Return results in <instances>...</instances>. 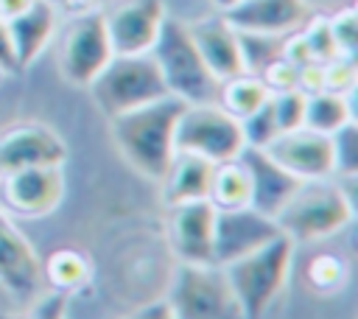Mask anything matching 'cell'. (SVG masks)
I'll return each instance as SVG.
<instances>
[{"mask_svg": "<svg viewBox=\"0 0 358 319\" xmlns=\"http://www.w3.org/2000/svg\"><path fill=\"white\" fill-rule=\"evenodd\" d=\"M241 162L246 165L249 173V207H255L268 218H277V213L302 185V179H296L282 165H277L263 148H243Z\"/></svg>", "mask_w": 358, "mask_h": 319, "instance_id": "17", "label": "cell"}, {"mask_svg": "<svg viewBox=\"0 0 358 319\" xmlns=\"http://www.w3.org/2000/svg\"><path fill=\"white\" fill-rule=\"evenodd\" d=\"M213 162L196 154L176 151L171 168L162 176V193L171 207L185 204V201H201L210 196V182H213Z\"/></svg>", "mask_w": 358, "mask_h": 319, "instance_id": "20", "label": "cell"}, {"mask_svg": "<svg viewBox=\"0 0 358 319\" xmlns=\"http://www.w3.org/2000/svg\"><path fill=\"white\" fill-rule=\"evenodd\" d=\"M112 45L106 36V25H103V11H90L81 14L78 20H73V25L67 28L64 39H62V50H59V70L62 78L70 81L73 87H90L92 78L109 64L112 59Z\"/></svg>", "mask_w": 358, "mask_h": 319, "instance_id": "8", "label": "cell"}, {"mask_svg": "<svg viewBox=\"0 0 358 319\" xmlns=\"http://www.w3.org/2000/svg\"><path fill=\"white\" fill-rule=\"evenodd\" d=\"M263 151L302 182L336 176L333 137L330 134H319L313 129L299 126L294 132H280Z\"/></svg>", "mask_w": 358, "mask_h": 319, "instance_id": "11", "label": "cell"}, {"mask_svg": "<svg viewBox=\"0 0 358 319\" xmlns=\"http://www.w3.org/2000/svg\"><path fill=\"white\" fill-rule=\"evenodd\" d=\"M67 157H70L67 143L50 126L22 123L0 134V176L22 171V168L64 165Z\"/></svg>", "mask_w": 358, "mask_h": 319, "instance_id": "13", "label": "cell"}, {"mask_svg": "<svg viewBox=\"0 0 358 319\" xmlns=\"http://www.w3.org/2000/svg\"><path fill=\"white\" fill-rule=\"evenodd\" d=\"M296 87L305 95L324 90V64L322 62H308V64L296 67Z\"/></svg>", "mask_w": 358, "mask_h": 319, "instance_id": "34", "label": "cell"}, {"mask_svg": "<svg viewBox=\"0 0 358 319\" xmlns=\"http://www.w3.org/2000/svg\"><path fill=\"white\" fill-rule=\"evenodd\" d=\"M187 31H190V36H193V42H196V48H199L207 70L218 81H227V78L243 73L238 31L227 22L224 14L193 20V22H187Z\"/></svg>", "mask_w": 358, "mask_h": 319, "instance_id": "18", "label": "cell"}, {"mask_svg": "<svg viewBox=\"0 0 358 319\" xmlns=\"http://www.w3.org/2000/svg\"><path fill=\"white\" fill-rule=\"evenodd\" d=\"M6 25L17 56V67L25 70L42 56L45 45L50 42L56 31V8L50 0H34L22 14L6 20Z\"/></svg>", "mask_w": 358, "mask_h": 319, "instance_id": "19", "label": "cell"}, {"mask_svg": "<svg viewBox=\"0 0 358 319\" xmlns=\"http://www.w3.org/2000/svg\"><path fill=\"white\" fill-rule=\"evenodd\" d=\"M327 22H330L338 56L355 59V45H358V14H355V8L352 6L338 8L333 17H327Z\"/></svg>", "mask_w": 358, "mask_h": 319, "instance_id": "30", "label": "cell"}, {"mask_svg": "<svg viewBox=\"0 0 358 319\" xmlns=\"http://www.w3.org/2000/svg\"><path fill=\"white\" fill-rule=\"evenodd\" d=\"M268 98H271V90L266 87V81L260 76H252V73H238V76L221 81V90H218V104L238 120H243L246 115L260 109Z\"/></svg>", "mask_w": 358, "mask_h": 319, "instance_id": "22", "label": "cell"}, {"mask_svg": "<svg viewBox=\"0 0 358 319\" xmlns=\"http://www.w3.org/2000/svg\"><path fill=\"white\" fill-rule=\"evenodd\" d=\"M165 17H168L165 0H117L103 14L112 53L115 56L151 53Z\"/></svg>", "mask_w": 358, "mask_h": 319, "instance_id": "9", "label": "cell"}, {"mask_svg": "<svg viewBox=\"0 0 358 319\" xmlns=\"http://www.w3.org/2000/svg\"><path fill=\"white\" fill-rule=\"evenodd\" d=\"M176 151L196 154L210 160L213 165L238 160L246 148L241 120L229 115L218 101L215 104H185L176 134Z\"/></svg>", "mask_w": 358, "mask_h": 319, "instance_id": "6", "label": "cell"}, {"mask_svg": "<svg viewBox=\"0 0 358 319\" xmlns=\"http://www.w3.org/2000/svg\"><path fill=\"white\" fill-rule=\"evenodd\" d=\"M151 56L162 73L168 95L185 104H215L221 81L207 70L187 22L165 17L162 31L151 48Z\"/></svg>", "mask_w": 358, "mask_h": 319, "instance_id": "4", "label": "cell"}, {"mask_svg": "<svg viewBox=\"0 0 358 319\" xmlns=\"http://www.w3.org/2000/svg\"><path fill=\"white\" fill-rule=\"evenodd\" d=\"M305 42H308V50L313 56V62H333L338 56V48H336V39H333V31H330V22L327 17L322 14H310L308 22L299 28Z\"/></svg>", "mask_w": 358, "mask_h": 319, "instance_id": "28", "label": "cell"}, {"mask_svg": "<svg viewBox=\"0 0 358 319\" xmlns=\"http://www.w3.org/2000/svg\"><path fill=\"white\" fill-rule=\"evenodd\" d=\"M0 73H6V76L20 73L17 56H14V48H11V36H8V25H6L3 17H0Z\"/></svg>", "mask_w": 358, "mask_h": 319, "instance_id": "36", "label": "cell"}, {"mask_svg": "<svg viewBox=\"0 0 358 319\" xmlns=\"http://www.w3.org/2000/svg\"><path fill=\"white\" fill-rule=\"evenodd\" d=\"M34 0H0V17L3 20H11L17 14H22Z\"/></svg>", "mask_w": 358, "mask_h": 319, "instance_id": "38", "label": "cell"}, {"mask_svg": "<svg viewBox=\"0 0 358 319\" xmlns=\"http://www.w3.org/2000/svg\"><path fill=\"white\" fill-rule=\"evenodd\" d=\"M282 39H285V36H268V34L238 31V45H241L243 73L260 76L274 59L282 56Z\"/></svg>", "mask_w": 358, "mask_h": 319, "instance_id": "25", "label": "cell"}, {"mask_svg": "<svg viewBox=\"0 0 358 319\" xmlns=\"http://www.w3.org/2000/svg\"><path fill=\"white\" fill-rule=\"evenodd\" d=\"M168 235L179 263H213V235H215L213 201L201 199L171 207Z\"/></svg>", "mask_w": 358, "mask_h": 319, "instance_id": "14", "label": "cell"}, {"mask_svg": "<svg viewBox=\"0 0 358 319\" xmlns=\"http://www.w3.org/2000/svg\"><path fill=\"white\" fill-rule=\"evenodd\" d=\"M215 210H235V207H249V173L246 165L238 160L218 162L213 168V182H210V196Z\"/></svg>", "mask_w": 358, "mask_h": 319, "instance_id": "23", "label": "cell"}, {"mask_svg": "<svg viewBox=\"0 0 358 319\" xmlns=\"http://www.w3.org/2000/svg\"><path fill=\"white\" fill-rule=\"evenodd\" d=\"M305 101H308V95L299 87L271 92V106H274L280 132H294L305 123Z\"/></svg>", "mask_w": 358, "mask_h": 319, "instance_id": "29", "label": "cell"}, {"mask_svg": "<svg viewBox=\"0 0 358 319\" xmlns=\"http://www.w3.org/2000/svg\"><path fill=\"white\" fill-rule=\"evenodd\" d=\"M129 319H173V311H171L168 299H159V302H148L145 308L134 311Z\"/></svg>", "mask_w": 358, "mask_h": 319, "instance_id": "37", "label": "cell"}, {"mask_svg": "<svg viewBox=\"0 0 358 319\" xmlns=\"http://www.w3.org/2000/svg\"><path fill=\"white\" fill-rule=\"evenodd\" d=\"M28 319H67V294L53 291L48 299H42Z\"/></svg>", "mask_w": 358, "mask_h": 319, "instance_id": "35", "label": "cell"}, {"mask_svg": "<svg viewBox=\"0 0 358 319\" xmlns=\"http://www.w3.org/2000/svg\"><path fill=\"white\" fill-rule=\"evenodd\" d=\"M324 90L341 95L355 92V59L336 56L333 62H324Z\"/></svg>", "mask_w": 358, "mask_h": 319, "instance_id": "31", "label": "cell"}, {"mask_svg": "<svg viewBox=\"0 0 358 319\" xmlns=\"http://www.w3.org/2000/svg\"><path fill=\"white\" fill-rule=\"evenodd\" d=\"M352 199L336 176L302 182L277 213V227L294 243L322 241L341 232L352 221Z\"/></svg>", "mask_w": 358, "mask_h": 319, "instance_id": "2", "label": "cell"}, {"mask_svg": "<svg viewBox=\"0 0 358 319\" xmlns=\"http://www.w3.org/2000/svg\"><path fill=\"white\" fill-rule=\"evenodd\" d=\"M221 14L235 31L285 36L299 31L313 14V8L308 0H238Z\"/></svg>", "mask_w": 358, "mask_h": 319, "instance_id": "15", "label": "cell"}, {"mask_svg": "<svg viewBox=\"0 0 358 319\" xmlns=\"http://www.w3.org/2000/svg\"><path fill=\"white\" fill-rule=\"evenodd\" d=\"M260 78L266 81V87L271 90V92H282V90H291V87H296V67L288 62V59H274L263 73H260Z\"/></svg>", "mask_w": 358, "mask_h": 319, "instance_id": "33", "label": "cell"}, {"mask_svg": "<svg viewBox=\"0 0 358 319\" xmlns=\"http://www.w3.org/2000/svg\"><path fill=\"white\" fill-rule=\"evenodd\" d=\"M168 305L173 319H243L241 302L215 263H182Z\"/></svg>", "mask_w": 358, "mask_h": 319, "instance_id": "7", "label": "cell"}, {"mask_svg": "<svg viewBox=\"0 0 358 319\" xmlns=\"http://www.w3.org/2000/svg\"><path fill=\"white\" fill-rule=\"evenodd\" d=\"M294 246L296 243L288 235H277L260 249L221 266L241 302L243 319H263L268 305L280 297V291L291 277Z\"/></svg>", "mask_w": 358, "mask_h": 319, "instance_id": "3", "label": "cell"}, {"mask_svg": "<svg viewBox=\"0 0 358 319\" xmlns=\"http://www.w3.org/2000/svg\"><path fill=\"white\" fill-rule=\"evenodd\" d=\"M350 120H355L352 92L341 95V92L319 90V92L308 95V101H305V123H302L305 129H313L319 134H336Z\"/></svg>", "mask_w": 358, "mask_h": 319, "instance_id": "21", "label": "cell"}, {"mask_svg": "<svg viewBox=\"0 0 358 319\" xmlns=\"http://www.w3.org/2000/svg\"><path fill=\"white\" fill-rule=\"evenodd\" d=\"M182 109H185V101L165 95L140 109L109 118L112 137H115L120 154L145 179L162 182L165 171L171 168V162L176 157L173 134H176Z\"/></svg>", "mask_w": 358, "mask_h": 319, "instance_id": "1", "label": "cell"}, {"mask_svg": "<svg viewBox=\"0 0 358 319\" xmlns=\"http://www.w3.org/2000/svg\"><path fill=\"white\" fill-rule=\"evenodd\" d=\"M42 283L45 274L36 249L0 207V285H6L17 297H31Z\"/></svg>", "mask_w": 358, "mask_h": 319, "instance_id": "16", "label": "cell"}, {"mask_svg": "<svg viewBox=\"0 0 358 319\" xmlns=\"http://www.w3.org/2000/svg\"><path fill=\"white\" fill-rule=\"evenodd\" d=\"M42 274H45V283L53 291L70 294V291L84 288L90 283L92 266H90V260L81 252H76V249H59V252H53L48 257V263H42Z\"/></svg>", "mask_w": 358, "mask_h": 319, "instance_id": "24", "label": "cell"}, {"mask_svg": "<svg viewBox=\"0 0 358 319\" xmlns=\"http://www.w3.org/2000/svg\"><path fill=\"white\" fill-rule=\"evenodd\" d=\"M333 137V160H336V176L338 179H355L358 171V126L355 120H350L347 126H341Z\"/></svg>", "mask_w": 358, "mask_h": 319, "instance_id": "27", "label": "cell"}, {"mask_svg": "<svg viewBox=\"0 0 358 319\" xmlns=\"http://www.w3.org/2000/svg\"><path fill=\"white\" fill-rule=\"evenodd\" d=\"M280 232L277 221L257 213L255 207L215 210V235H213V263L227 266L263 243L274 241Z\"/></svg>", "mask_w": 358, "mask_h": 319, "instance_id": "12", "label": "cell"}, {"mask_svg": "<svg viewBox=\"0 0 358 319\" xmlns=\"http://www.w3.org/2000/svg\"><path fill=\"white\" fill-rule=\"evenodd\" d=\"M241 129H243V140H246V148H266L277 134H280V126H277V115H274V106H271V98L255 109L252 115H246L241 120Z\"/></svg>", "mask_w": 358, "mask_h": 319, "instance_id": "26", "label": "cell"}, {"mask_svg": "<svg viewBox=\"0 0 358 319\" xmlns=\"http://www.w3.org/2000/svg\"><path fill=\"white\" fill-rule=\"evenodd\" d=\"M87 90L92 92L98 109L106 118H117L123 112L140 109L168 95V87L151 53L112 56L109 64L92 78Z\"/></svg>", "mask_w": 358, "mask_h": 319, "instance_id": "5", "label": "cell"}, {"mask_svg": "<svg viewBox=\"0 0 358 319\" xmlns=\"http://www.w3.org/2000/svg\"><path fill=\"white\" fill-rule=\"evenodd\" d=\"M344 280V263L336 257V255H319L310 260V283L330 291V288H338Z\"/></svg>", "mask_w": 358, "mask_h": 319, "instance_id": "32", "label": "cell"}, {"mask_svg": "<svg viewBox=\"0 0 358 319\" xmlns=\"http://www.w3.org/2000/svg\"><path fill=\"white\" fill-rule=\"evenodd\" d=\"M213 3H215V6L221 8V11H227V8H232V6L238 3V0H213Z\"/></svg>", "mask_w": 358, "mask_h": 319, "instance_id": "39", "label": "cell"}, {"mask_svg": "<svg viewBox=\"0 0 358 319\" xmlns=\"http://www.w3.org/2000/svg\"><path fill=\"white\" fill-rule=\"evenodd\" d=\"M0 179H3V210H11L22 218H42L53 213L67 190L64 165L22 168Z\"/></svg>", "mask_w": 358, "mask_h": 319, "instance_id": "10", "label": "cell"}]
</instances>
